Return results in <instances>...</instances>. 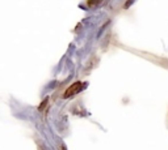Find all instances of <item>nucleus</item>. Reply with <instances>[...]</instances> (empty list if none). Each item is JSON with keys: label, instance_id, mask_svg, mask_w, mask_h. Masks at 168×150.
<instances>
[{"label": "nucleus", "instance_id": "1", "mask_svg": "<svg viewBox=\"0 0 168 150\" xmlns=\"http://www.w3.org/2000/svg\"><path fill=\"white\" fill-rule=\"evenodd\" d=\"M75 89H80V84H79V82L74 84V85H72L71 88H70V89H67V92H66L65 97H69V95H72V94H75V93L78 92V90H75Z\"/></svg>", "mask_w": 168, "mask_h": 150}]
</instances>
